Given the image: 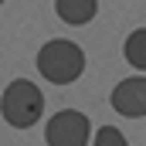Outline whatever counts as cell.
Returning a JSON list of instances; mask_svg holds the SVG:
<instances>
[{
    "instance_id": "cell-1",
    "label": "cell",
    "mask_w": 146,
    "mask_h": 146,
    "mask_svg": "<svg viewBox=\"0 0 146 146\" xmlns=\"http://www.w3.org/2000/svg\"><path fill=\"white\" fill-rule=\"evenodd\" d=\"M37 72L44 75L51 85H68L85 72V51L75 41H44L37 51Z\"/></svg>"
},
{
    "instance_id": "cell-2",
    "label": "cell",
    "mask_w": 146,
    "mask_h": 146,
    "mask_svg": "<svg viewBox=\"0 0 146 146\" xmlns=\"http://www.w3.org/2000/svg\"><path fill=\"white\" fill-rule=\"evenodd\" d=\"M41 112H44V95H41V88H37L34 82L14 78L3 88V95H0V115H3L7 126L27 129V126H34L37 119H41Z\"/></svg>"
},
{
    "instance_id": "cell-3",
    "label": "cell",
    "mask_w": 146,
    "mask_h": 146,
    "mask_svg": "<svg viewBox=\"0 0 146 146\" xmlns=\"http://www.w3.org/2000/svg\"><path fill=\"white\" fill-rule=\"evenodd\" d=\"M92 136V126L85 119V112L78 109H61L54 112L44 126V139L48 146H85Z\"/></svg>"
},
{
    "instance_id": "cell-4",
    "label": "cell",
    "mask_w": 146,
    "mask_h": 146,
    "mask_svg": "<svg viewBox=\"0 0 146 146\" xmlns=\"http://www.w3.org/2000/svg\"><path fill=\"white\" fill-rule=\"evenodd\" d=\"M112 109L126 119H143L146 115V75H133V78H122L109 95Z\"/></svg>"
},
{
    "instance_id": "cell-5",
    "label": "cell",
    "mask_w": 146,
    "mask_h": 146,
    "mask_svg": "<svg viewBox=\"0 0 146 146\" xmlns=\"http://www.w3.org/2000/svg\"><path fill=\"white\" fill-rule=\"evenodd\" d=\"M54 10H58V17L65 24L82 27L99 14V0H54Z\"/></svg>"
},
{
    "instance_id": "cell-6",
    "label": "cell",
    "mask_w": 146,
    "mask_h": 146,
    "mask_svg": "<svg viewBox=\"0 0 146 146\" xmlns=\"http://www.w3.org/2000/svg\"><path fill=\"white\" fill-rule=\"evenodd\" d=\"M122 54H126V61L136 72H146V27H139V31H133V34L126 37Z\"/></svg>"
},
{
    "instance_id": "cell-7",
    "label": "cell",
    "mask_w": 146,
    "mask_h": 146,
    "mask_svg": "<svg viewBox=\"0 0 146 146\" xmlns=\"http://www.w3.org/2000/svg\"><path fill=\"white\" fill-rule=\"evenodd\" d=\"M92 146H129V143H126V136H122L115 126H102V129H95Z\"/></svg>"
},
{
    "instance_id": "cell-8",
    "label": "cell",
    "mask_w": 146,
    "mask_h": 146,
    "mask_svg": "<svg viewBox=\"0 0 146 146\" xmlns=\"http://www.w3.org/2000/svg\"><path fill=\"white\" fill-rule=\"evenodd\" d=\"M0 3H3V0H0Z\"/></svg>"
}]
</instances>
